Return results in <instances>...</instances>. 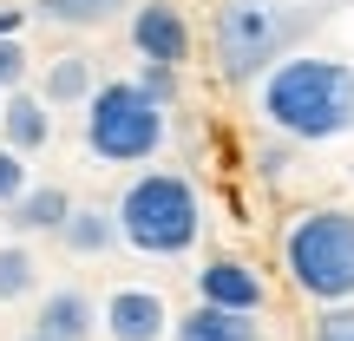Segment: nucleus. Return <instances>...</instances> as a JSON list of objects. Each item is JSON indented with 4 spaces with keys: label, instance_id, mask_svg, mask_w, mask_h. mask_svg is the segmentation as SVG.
<instances>
[{
    "label": "nucleus",
    "instance_id": "nucleus-1",
    "mask_svg": "<svg viewBox=\"0 0 354 341\" xmlns=\"http://www.w3.org/2000/svg\"><path fill=\"white\" fill-rule=\"evenodd\" d=\"M263 118L295 145H322L342 138L354 125V66L348 59H282L263 79Z\"/></svg>",
    "mask_w": 354,
    "mask_h": 341
},
{
    "label": "nucleus",
    "instance_id": "nucleus-2",
    "mask_svg": "<svg viewBox=\"0 0 354 341\" xmlns=\"http://www.w3.org/2000/svg\"><path fill=\"white\" fill-rule=\"evenodd\" d=\"M112 223L138 256H184L190 243H197V230H203V203H197V190H190V177L145 171V177L125 184Z\"/></svg>",
    "mask_w": 354,
    "mask_h": 341
},
{
    "label": "nucleus",
    "instance_id": "nucleus-3",
    "mask_svg": "<svg viewBox=\"0 0 354 341\" xmlns=\"http://www.w3.org/2000/svg\"><path fill=\"white\" fill-rule=\"evenodd\" d=\"M282 269L308 302H354V210H302L282 237Z\"/></svg>",
    "mask_w": 354,
    "mask_h": 341
},
{
    "label": "nucleus",
    "instance_id": "nucleus-4",
    "mask_svg": "<svg viewBox=\"0 0 354 341\" xmlns=\"http://www.w3.org/2000/svg\"><path fill=\"white\" fill-rule=\"evenodd\" d=\"M86 145L105 165H138V158H151L165 145V105H151L131 79L99 86L86 105Z\"/></svg>",
    "mask_w": 354,
    "mask_h": 341
},
{
    "label": "nucleus",
    "instance_id": "nucleus-5",
    "mask_svg": "<svg viewBox=\"0 0 354 341\" xmlns=\"http://www.w3.org/2000/svg\"><path fill=\"white\" fill-rule=\"evenodd\" d=\"M282 46H289V13L276 0H223L216 7V59H223L230 86H250L256 73H269Z\"/></svg>",
    "mask_w": 354,
    "mask_h": 341
},
{
    "label": "nucleus",
    "instance_id": "nucleus-6",
    "mask_svg": "<svg viewBox=\"0 0 354 341\" xmlns=\"http://www.w3.org/2000/svg\"><path fill=\"white\" fill-rule=\"evenodd\" d=\"M197 302L230 308V315H256V308L269 302V289H263V276H256V263H243V256H216V263L197 269Z\"/></svg>",
    "mask_w": 354,
    "mask_h": 341
},
{
    "label": "nucleus",
    "instance_id": "nucleus-7",
    "mask_svg": "<svg viewBox=\"0 0 354 341\" xmlns=\"http://www.w3.org/2000/svg\"><path fill=\"white\" fill-rule=\"evenodd\" d=\"M131 46L145 53V66H184L190 59V26H184V13L171 7V0H151V7H138L131 13Z\"/></svg>",
    "mask_w": 354,
    "mask_h": 341
},
{
    "label": "nucleus",
    "instance_id": "nucleus-8",
    "mask_svg": "<svg viewBox=\"0 0 354 341\" xmlns=\"http://www.w3.org/2000/svg\"><path fill=\"white\" fill-rule=\"evenodd\" d=\"M105 335L112 341H165L171 308L158 289H112L105 295Z\"/></svg>",
    "mask_w": 354,
    "mask_h": 341
},
{
    "label": "nucleus",
    "instance_id": "nucleus-9",
    "mask_svg": "<svg viewBox=\"0 0 354 341\" xmlns=\"http://www.w3.org/2000/svg\"><path fill=\"white\" fill-rule=\"evenodd\" d=\"M0 131H7V151L26 158V151H39V145L53 138V112L33 92H7V99H0Z\"/></svg>",
    "mask_w": 354,
    "mask_h": 341
},
{
    "label": "nucleus",
    "instance_id": "nucleus-10",
    "mask_svg": "<svg viewBox=\"0 0 354 341\" xmlns=\"http://www.w3.org/2000/svg\"><path fill=\"white\" fill-rule=\"evenodd\" d=\"M66 210H73V197H66L59 184H26L20 197L7 203V223L20 230V237H39V230H53V237H59Z\"/></svg>",
    "mask_w": 354,
    "mask_h": 341
},
{
    "label": "nucleus",
    "instance_id": "nucleus-11",
    "mask_svg": "<svg viewBox=\"0 0 354 341\" xmlns=\"http://www.w3.org/2000/svg\"><path fill=\"white\" fill-rule=\"evenodd\" d=\"M33 329H39V335H53V341H86L92 329H99V308H92V295H86V289H53Z\"/></svg>",
    "mask_w": 354,
    "mask_h": 341
},
{
    "label": "nucleus",
    "instance_id": "nucleus-12",
    "mask_svg": "<svg viewBox=\"0 0 354 341\" xmlns=\"http://www.w3.org/2000/svg\"><path fill=\"white\" fill-rule=\"evenodd\" d=\"M171 335H177V341H256V335H263V322H256V315H230V308L197 302L190 315H177V322H171Z\"/></svg>",
    "mask_w": 354,
    "mask_h": 341
},
{
    "label": "nucleus",
    "instance_id": "nucleus-13",
    "mask_svg": "<svg viewBox=\"0 0 354 341\" xmlns=\"http://www.w3.org/2000/svg\"><path fill=\"white\" fill-rule=\"evenodd\" d=\"M59 237H66V250H73V256H105L118 243V223L105 210H79V203H73L66 223H59Z\"/></svg>",
    "mask_w": 354,
    "mask_h": 341
},
{
    "label": "nucleus",
    "instance_id": "nucleus-14",
    "mask_svg": "<svg viewBox=\"0 0 354 341\" xmlns=\"http://www.w3.org/2000/svg\"><path fill=\"white\" fill-rule=\"evenodd\" d=\"M79 99H92V66L79 59V53H66V59H53L46 99H39V105H79Z\"/></svg>",
    "mask_w": 354,
    "mask_h": 341
},
{
    "label": "nucleus",
    "instance_id": "nucleus-15",
    "mask_svg": "<svg viewBox=\"0 0 354 341\" xmlns=\"http://www.w3.org/2000/svg\"><path fill=\"white\" fill-rule=\"evenodd\" d=\"M131 0H39V13L46 20H59V26H105V20H118Z\"/></svg>",
    "mask_w": 354,
    "mask_h": 341
},
{
    "label": "nucleus",
    "instance_id": "nucleus-16",
    "mask_svg": "<svg viewBox=\"0 0 354 341\" xmlns=\"http://www.w3.org/2000/svg\"><path fill=\"white\" fill-rule=\"evenodd\" d=\"M33 282H39L33 250H20V243H0V302H20Z\"/></svg>",
    "mask_w": 354,
    "mask_h": 341
},
{
    "label": "nucleus",
    "instance_id": "nucleus-17",
    "mask_svg": "<svg viewBox=\"0 0 354 341\" xmlns=\"http://www.w3.org/2000/svg\"><path fill=\"white\" fill-rule=\"evenodd\" d=\"M315 341H354V302H335V308H322V322H315Z\"/></svg>",
    "mask_w": 354,
    "mask_h": 341
},
{
    "label": "nucleus",
    "instance_id": "nucleus-18",
    "mask_svg": "<svg viewBox=\"0 0 354 341\" xmlns=\"http://www.w3.org/2000/svg\"><path fill=\"white\" fill-rule=\"evenodd\" d=\"M131 86H138L151 105H171V92H177V73H171V66H145V73L131 79Z\"/></svg>",
    "mask_w": 354,
    "mask_h": 341
},
{
    "label": "nucleus",
    "instance_id": "nucleus-19",
    "mask_svg": "<svg viewBox=\"0 0 354 341\" xmlns=\"http://www.w3.org/2000/svg\"><path fill=\"white\" fill-rule=\"evenodd\" d=\"M20 79H26V53H20V39H0V99H7Z\"/></svg>",
    "mask_w": 354,
    "mask_h": 341
},
{
    "label": "nucleus",
    "instance_id": "nucleus-20",
    "mask_svg": "<svg viewBox=\"0 0 354 341\" xmlns=\"http://www.w3.org/2000/svg\"><path fill=\"white\" fill-rule=\"evenodd\" d=\"M20 190H26V165L7 151V145H0V210H7V203L20 197Z\"/></svg>",
    "mask_w": 354,
    "mask_h": 341
},
{
    "label": "nucleus",
    "instance_id": "nucleus-21",
    "mask_svg": "<svg viewBox=\"0 0 354 341\" xmlns=\"http://www.w3.org/2000/svg\"><path fill=\"white\" fill-rule=\"evenodd\" d=\"M13 26H20V13H13V7H0V39H7Z\"/></svg>",
    "mask_w": 354,
    "mask_h": 341
},
{
    "label": "nucleus",
    "instance_id": "nucleus-22",
    "mask_svg": "<svg viewBox=\"0 0 354 341\" xmlns=\"http://www.w3.org/2000/svg\"><path fill=\"white\" fill-rule=\"evenodd\" d=\"M20 341H53V335H39V329H26V335H20Z\"/></svg>",
    "mask_w": 354,
    "mask_h": 341
}]
</instances>
